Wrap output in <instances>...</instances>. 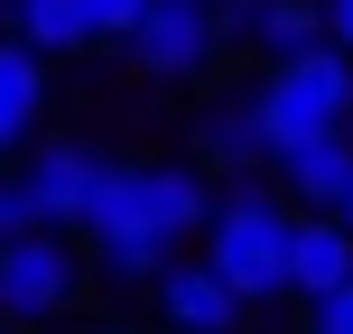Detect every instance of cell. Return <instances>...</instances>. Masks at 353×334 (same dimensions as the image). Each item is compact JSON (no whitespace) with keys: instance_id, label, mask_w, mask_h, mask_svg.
Here are the masks:
<instances>
[{"instance_id":"obj_19","label":"cell","mask_w":353,"mask_h":334,"mask_svg":"<svg viewBox=\"0 0 353 334\" xmlns=\"http://www.w3.org/2000/svg\"><path fill=\"white\" fill-rule=\"evenodd\" d=\"M335 213H344V232H353V195H344V205H335Z\"/></svg>"},{"instance_id":"obj_10","label":"cell","mask_w":353,"mask_h":334,"mask_svg":"<svg viewBox=\"0 0 353 334\" xmlns=\"http://www.w3.org/2000/svg\"><path fill=\"white\" fill-rule=\"evenodd\" d=\"M159 316L176 334H232V325H242V298L195 260V269H168V279H159Z\"/></svg>"},{"instance_id":"obj_1","label":"cell","mask_w":353,"mask_h":334,"mask_svg":"<svg viewBox=\"0 0 353 334\" xmlns=\"http://www.w3.org/2000/svg\"><path fill=\"white\" fill-rule=\"evenodd\" d=\"M251 112H261V130H270V158L298 149V140L344 130L353 121V56L344 47H307V56H288V65H270V84L251 93Z\"/></svg>"},{"instance_id":"obj_9","label":"cell","mask_w":353,"mask_h":334,"mask_svg":"<svg viewBox=\"0 0 353 334\" xmlns=\"http://www.w3.org/2000/svg\"><path fill=\"white\" fill-rule=\"evenodd\" d=\"M279 186L298 195V205H316V213H335L344 195H353V140L344 130H325V140H298V149H279Z\"/></svg>"},{"instance_id":"obj_15","label":"cell","mask_w":353,"mask_h":334,"mask_svg":"<svg viewBox=\"0 0 353 334\" xmlns=\"http://www.w3.org/2000/svg\"><path fill=\"white\" fill-rule=\"evenodd\" d=\"M28 232H56L47 223V205H37V186H28V167H0V242H28Z\"/></svg>"},{"instance_id":"obj_2","label":"cell","mask_w":353,"mask_h":334,"mask_svg":"<svg viewBox=\"0 0 353 334\" xmlns=\"http://www.w3.org/2000/svg\"><path fill=\"white\" fill-rule=\"evenodd\" d=\"M288 232H298V213H279L270 195H223L205 223V269L232 288V298H279L288 288Z\"/></svg>"},{"instance_id":"obj_4","label":"cell","mask_w":353,"mask_h":334,"mask_svg":"<svg viewBox=\"0 0 353 334\" xmlns=\"http://www.w3.org/2000/svg\"><path fill=\"white\" fill-rule=\"evenodd\" d=\"M214 56H223V0H149V19L130 28V65L168 84L205 74Z\"/></svg>"},{"instance_id":"obj_18","label":"cell","mask_w":353,"mask_h":334,"mask_svg":"<svg viewBox=\"0 0 353 334\" xmlns=\"http://www.w3.org/2000/svg\"><path fill=\"white\" fill-rule=\"evenodd\" d=\"M325 47L353 56V0H325Z\"/></svg>"},{"instance_id":"obj_6","label":"cell","mask_w":353,"mask_h":334,"mask_svg":"<svg viewBox=\"0 0 353 334\" xmlns=\"http://www.w3.org/2000/svg\"><path fill=\"white\" fill-rule=\"evenodd\" d=\"M112 167H121V158H103V149H84V140H56V149H37L28 186H37V205H47V223H93V205H103Z\"/></svg>"},{"instance_id":"obj_16","label":"cell","mask_w":353,"mask_h":334,"mask_svg":"<svg viewBox=\"0 0 353 334\" xmlns=\"http://www.w3.org/2000/svg\"><path fill=\"white\" fill-rule=\"evenodd\" d=\"M149 19V0H84V28L93 47H130V28Z\"/></svg>"},{"instance_id":"obj_7","label":"cell","mask_w":353,"mask_h":334,"mask_svg":"<svg viewBox=\"0 0 353 334\" xmlns=\"http://www.w3.org/2000/svg\"><path fill=\"white\" fill-rule=\"evenodd\" d=\"M223 37H251L270 47V65L325 47V0H223Z\"/></svg>"},{"instance_id":"obj_20","label":"cell","mask_w":353,"mask_h":334,"mask_svg":"<svg viewBox=\"0 0 353 334\" xmlns=\"http://www.w3.org/2000/svg\"><path fill=\"white\" fill-rule=\"evenodd\" d=\"M0 158H10V130H0Z\"/></svg>"},{"instance_id":"obj_13","label":"cell","mask_w":353,"mask_h":334,"mask_svg":"<svg viewBox=\"0 0 353 334\" xmlns=\"http://www.w3.org/2000/svg\"><path fill=\"white\" fill-rule=\"evenodd\" d=\"M195 149H205V167H261V158H270V130H261L251 103H232V112H205Z\"/></svg>"},{"instance_id":"obj_12","label":"cell","mask_w":353,"mask_h":334,"mask_svg":"<svg viewBox=\"0 0 353 334\" xmlns=\"http://www.w3.org/2000/svg\"><path fill=\"white\" fill-rule=\"evenodd\" d=\"M10 37H19L28 56H74V47H93L84 0H10Z\"/></svg>"},{"instance_id":"obj_8","label":"cell","mask_w":353,"mask_h":334,"mask_svg":"<svg viewBox=\"0 0 353 334\" xmlns=\"http://www.w3.org/2000/svg\"><path fill=\"white\" fill-rule=\"evenodd\" d=\"M288 288H298L307 306L335 298V288H353V232H344V213H307V223L288 232Z\"/></svg>"},{"instance_id":"obj_11","label":"cell","mask_w":353,"mask_h":334,"mask_svg":"<svg viewBox=\"0 0 353 334\" xmlns=\"http://www.w3.org/2000/svg\"><path fill=\"white\" fill-rule=\"evenodd\" d=\"M37 112H47V56H28L19 37H0V130H10V149L37 130Z\"/></svg>"},{"instance_id":"obj_17","label":"cell","mask_w":353,"mask_h":334,"mask_svg":"<svg viewBox=\"0 0 353 334\" xmlns=\"http://www.w3.org/2000/svg\"><path fill=\"white\" fill-rule=\"evenodd\" d=\"M307 325H316V334H353V288H335V298H316V306H307Z\"/></svg>"},{"instance_id":"obj_5","label":"cell","mask_w":353,"mask_h":334,"mask_svg":"<svg viewBox=\"0 0 353 334\" xmlns=\"http://www.w3.org/2000/svg\"><path fill=\"white\" fill-rule=\"evenodd\" d=\"M74 298V251L56 232H28V242H0V316L37 325Z\"/></svg>"},{"instance_id":"obj_3","label":"cell","mask_w":353,"mask_h":334,"mask_svg":"<svg viewBox=\"0 0 353 334\" xmlns=\"http://www.w3.org/2000/svg\"><path fill=\"white\" fill-rule=\"evenodd\" d=\"M214 223V205H205V186H195L186 167H112V186H103V205H93V242L103 232H149V242H186V232H205Z\"/></svg>"},{"instance_id":"obj_14","label":"cell","mask_w":353,"mask_h":334,"mask_svg":"<svg viewBox=\"0 0 353 334\" xmlns=\"http://www.w3.org/2000/svg\"><path fill=\"white\" fill-rule=\"evenodd\" d=\"M168 251H176V242H149V232H103L93 260H103L112 279H168Z\"/></svg>"}]
</instances>
